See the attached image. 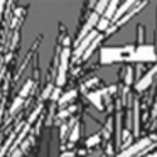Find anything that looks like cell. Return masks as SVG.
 Listing matches in <instances>:
<instances>
[{
    "label": "cell",
    "instance_id": "22",
    "mask_svg": "<svg viewBox=\"0 0 157 157\" xmlns=\"http://www.w3.org/2000/svg\"><path fill=\"white\" fill-rule=\"evenodd\" d=\"M58 95H59V90H56V91L52 93V98H58Z\"/></svg>",
    "mask_w": 157,
    "mask_h": 157
},
{
    "label": "cell",
    "instance_id": "5",
    "mask_svg": "<svg viewBox=\"0 0 157 157\" xmlns=\"http://www.w3.org/2000/svg\"><path fill=\"white\" fill-rule=\"evenodd\" d=\"M98 34H100V32L95 29V31L90 32V34L86 36V37L83 39L81 42H79V44H76V49H75V52H73V58H75V59H81L83 56H85L86 49H88L90 46H91V42L95 41L96 37H98Z\"/></svg>",
    "mask_w": 157,
    "mask_h": 157
},
{
    "label": "cell",
    "instance_id": "3",
    "mask_svg": "<svg viewBox=\"0 0 157 157\" xmlns=\"http://www.w3.org/2000/svg\"><path fill=\"white\" fill-rule=\"evenodd\" d=\"M150 149H154V144L150 140V137H145V139H140L137 140L135 144H132L130 147L120 150V154L117 157H135V155H140V154H145L149 152Z\"/></svg>",
    "mask_w": 157,
    "mask_h": 157
},
{
    "label": "cell",
    "instance_id": "12",
    "mask_svg": "<svg viewBox=\"0 0 157 157\" xmlns=\"http://www.w3.org/2000/svg\"><path fill=\"white\" fill-rule=\"evenodd\" d=\"M100 142H101V135H100V133H95V135H91V137H88V139H86V147H88V149H91V147L98 145Z\"/></svg>",
    "mask_w": 157,
    "mask_h": 157
},
{
    "label": "cell",
    "instance_id": "13",
    "mask_svg": "<svg viewBox=\"0 0 157 157\" xmlns=\"http://www.w3.org/2000/svg\"><path fill=\"white\" fill-rule=\"evenodd\" d=\"M145 44V29L144 25H137V46Z\"/></svg>",
    "mask_w": 157,
    "mask_h": 157
},
{
    "label": "cell",
    "instance_id": "23",
    "mask_svg": "<svg viewBox=\"0 0 157 157\" xmlns=\"http://www.w3.org/2000/svg\"><path fill=\"white\" fill-rule=\"evenodd\" d=\"M147 157H157V150H155L154 154H150V155H147Z\"/></svg>",
    "mask_w": 157,
    "mask_h": 157
},
{
    "label": "cell",
    "instance_id": "7",
    "mask_svg": "<svg viewBox=\"0 0 157 157\" xmlns=\"http://www.w3.org/2000/svg\"><path fill=\"white\" fill-rule=\"evenodd\" d=\"M118 5H120V4L117 2V0H113V2H108V7H106L105 14H103L101 17L108 19V21H113V17H115L117 10H118Z\"/></svg>",
    "mask_w": 157,
    "mask_h": 157
},
{
    "label": "cell",
    "instance_id": "14",
    "mask_svg": "<svg viewBox=\"0 0 157 157\" xmlns=\"http://www.w3.org/2000/svg\"><path fill=\"white\" fill-rule=\"evenodd\" d=\"M75 96H76V90H71V91L64 93V96H61V98H59V105H66V103L71 101Z\"/></svg>",
    "mask_w": 157,
    "mask_h": 157
},
{
    "label": "cell",
    "instance_id": "1",
    "mask_svg": "<svg viewBox=\"0 0 157 157\" xmlns=\"http://www.w3.org/2000/svg\"><path fill=\"white\" fill-rule=\"evenodd\" d=\"M135 51V46L133 44H127L122 48H113V46H106L100 51V63L101 64H113V63L118 61H125L127 56H130Z\"/></svg>",
    "mask_w": 157,
    "mask_h": 157
},
{
    "label": "cell",
    "instance_id": "8",
    "mask_svg": "<svg viewBox=\"0 0 157 157\" xmlns=\"http://www.w3.org/2000/svg\"><path fill=\"white\" fill-rule=\"evenodd\" d=\"M88 100L95 105L96 110L101 112L103 110V103H101V91H93V93H88Z\"/></svg>",
    "mask_w": 157,
    "mask_h": 157
},
{
    "label": "cell",
    "instance_id": "6",
    "mask_svg": "<svg viewBox=\"0 0 157 157\" xmlns=\"http://www.w3.org/2000/svg\"><path fill=\"white\" fill-rule=\"evenodd\" d=\"M155 76H157V66H154L150 71H147L145 75H144L142 78H140L139 81L135 83V91H139V93H140V91H145L149 86H152Z\"/></svg>",
    "mask_w": 157,
    "mask_h": 157
},
{
    "label": "cell",
    "instance_id": "21",
    "mask_svg": "<svg viewBox=\"0 0 157 157\" xmlns=\"http://www.w3.org/2000/svg\"><path fill=\"white\" fill-rule=\"evenodd\" d=\"M157 115V103L154 105V110H152V117H155Z\"/></svg>",
    "mask_w": 157,
    "mask_h": 157
},
{
    "label": "cell",
    "instance_id": "19",
    "mask_svg": "<svg viewBox=\"0 0 157 157\" xmlns=\"http://www.w3.org/2000/svg\"><path fill=\"white\" fill-rule=\"evenodd\" d=\"M21 154H22V149H15L14 154H12L10 157H21Z\"/></svg>",
    "mask_w": 157,
    "mask_h": 157
},
{
    "label": "cell",
    "instance_id": "4",
    "mask_svg": "<svg viewBox=\"0 0 157 157\" xmlns=\"http://www.w3.org/2000/svg\"><path fill=\"white\" fill-rule=\"evenodd\" d=\"M69 49L64 48L61 51V58H59V71H58V79H56V85L63 86L66 83V73H68V64H69Z\"/></svg>",
    "mask_w": 157,
    "mask_h": 157
},
{
    "label": "cell",
    "instance_id": "15",
    "mask_svg": "<svg viewBox=\"0 0 157 157\" xmlns=\"http://www.w3.org/2000/svg\"><path fill=\"white\" fill-rule=\"evenodd\" d=\"M106 7H108V2H98V4H95V10H93V12H96V14L101 17V15L105 14Z\"/></svg>",
    "mask_w": 157,
    "mask_h": 157
},
{
    "label": "cell",
    "instance_id": "2",
    "mask_svg": "<svg viewBox=\"0 0 157 157\" xmlns=\"http://www.w3.org/2000/svg\"><path fill=\"white\" fill-rule=\"evenodd\" d=\"M127 63H154L157 61V51H155V46L154 44H142V46H137L135 51L132 52L130 56H127L125 59Z\"/></svg>",
    "mask_w": 157,
    "mask_h": 157
},
{
    "label": "cell",
    "instance_id": "16",
    "mask_svg": "<svg viewBox=\"0 0 157 157\" xmlns=\"http://www.w3.org/2000/svg\"><path fill=\"white\" fill-rule=\"evenodd\" d=\"M79 139V125L76 123V127L73 128V132H71V135H69V140L71 142H76V140Z\"/></svg>",
    "mask_w": 157,
    "mask_h": 157
},
{
    "label": "cell",
    "instance_id": "9",
    "mask_svg": "<svg viewBox=\"0 0 157 157\" xmlns=\"http://www.w3.org/2000/svg\"><path fill=\"white\" fill-rule=\"evenodd\" d=\"M139 101H133V135L140 133V123H139Z\"/></svg>",
    "mask_w": 157,
    "mask_h": 157
},
{
    "label": "cell",
    "instance_id": "20",
    "mask_svg": "<svg viewBox=\"0 0 157 157\" xmlns=\"http://www.w3.org/2000/svg\"><path fill=\"white\" fill-rule=\"evenodd\" d=\"M4 2H0V21H2V12H4Z\"/></svg>",
    "mask_w": 157,
    "mask_h": 157
},
{
    "label": "cell",
    "instance_id": "24",
    "mask_svg": "<svg viewBox=\"0 0 157 157\" xmlns=\"http://www.w3.org/2000/svg\"><path fill=\"white\" fill-rule=\"evenodd\" d=\"M155 51H157V34H155Z\"/></svg>",
    "mask_w": 157,
    "mask_h": 157
},
{
    "label": "cell",
    "instance_id": "18",
    "mask_svg": "<svg viewBox=\"0 0 157 157\" xmlns=\"http://www.w3.org/2000/svg\"><path fill=\"white\" fill-rule=\"evenodd\" d=\"M22 103H24V98H21V96H19V98H17V100H15V101H14V105H12V108H10V113L17 112V110H19V106H21Z\"/></svg>",
    "mask_w": 157,
    "mask_h": 157
},
{
    "label": "cell",
    "instance_id": "17",
    "mask_svg": "<svg viewBox=\"0 0 157 157\" xmlns=\"http://www.w3.org/2000/svg\"><path fill=\"white\" fill-rule=\"evenodd\" d=\"M31 88H32V81H27V83H25V86L22 88V91H21V98L27 96V93L31 91Z\"/></svg>",
    "mask_w": 157,
    "mask_h": 157
},
{
    "label": "cell",
    "instance_id": "11",
    "mask_svg": "<svg viewBox=\"0 0 157 157\" xmlns=\"http://www.w3.org/2000/svg\"><path fill=\"white\" fill-rule=\"evenodd\" d=\"M123 83H125V88H130V85L133 83V68L132 66H127L125 68V79H123Z\"/></svg>",
    "mask_w": 157,
    "mask_h": 157
},
{
    "label": "cell",
    "instance_id": "10",
    "mask_svg": "<svg viewBox=\"0 0 157 157\" xmlns=\"http://www.w3.org/2000/svg\"><path fill=\"white\" fill-rule=\"evenodd\" d=\"M110 25H112V21H108V19H105V17H100L98 24H96V31L98 32H106L110 29Z\"/></svg>",
    "mask_w": 157,
    "mask_h": 157
}]
</instances>
